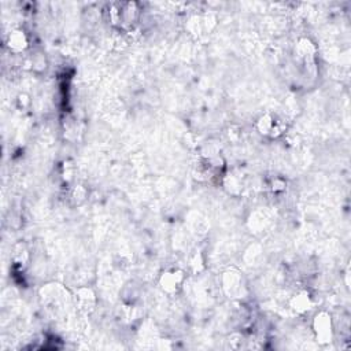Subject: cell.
Masks as SVG:
<instances>
[{"label": "cell", "instance_id": "6da1fadb", "mask_svg": "<svg viewBox=\"0 0 351 351\" xmlns=\"http://www.w3.org/2000/svg\"><path fill=\"white\" fill-rule=\"evenodd\" d=\"M8 47L14 51H21L26 47V37H25L24 32L21 31H16L10 34L8 37Z\"/></svg>", "mask_w": 351, "mask_h": 351}, {"label": "cell", "instance_id": "7a4b0ae2", "mask_svg": "<svg viewBox=\"0 0 351 351\" xmlns=\"http://www.w3.org/2000/svg\"><path fill=\"white\" fill-rule=\"evenodd\" d=\"M317 335L321 339V342H328V337H331V324L328 319H319L316 321Z\"/></svg>", "mask_w": 351, "mask_h": 351}]
</instances>
